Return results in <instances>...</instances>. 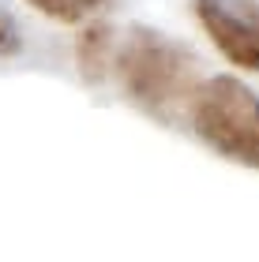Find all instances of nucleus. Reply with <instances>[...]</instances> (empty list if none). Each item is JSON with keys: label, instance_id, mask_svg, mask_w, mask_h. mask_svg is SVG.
I'll list each match as a JSON object with an SVG mask.
<instances>
[{"label": "nucleus", "instance_id": "nucleus-5", "mask_svg": "<svg viewBox=\"0 0 259 262\" xmlns=\"http://www.w3.org/2000/svg\"><path fill=\"white\" fill-rule=\"evenodd\" d=\"M34 11H42L45 19H56V23H83L90 15L109 4V0H27Z\"/></svg>", "mask_w": 259, "mask_h": 262}, {"label": "nucleus", "instance_id": "nucleus-6", "mask_svg": "<svg viewBox=\"0 0 259 262\" xmlns=\"http://www.w3.org/2000/svg\"><path fill=\"white\" fill-rule=\"evenodd\" d=\"M23 53V30L11 19V11L0 4V56H19Z\"/></svg>", "mask_w": 259, "mask_h": 262}, {"label": "nucleus", "instance_id": "nucleus-2", "mask_svg": "<svg viewBox=\"0 0 259 262\" xmlns=\"http://www.w3.org/2000/svg\"><path fill=\"white\" fill-rule=\"evenodd\" d=\"M188 124L214 154L259 169V94L233 75H207L188 101Z\"/></svg>", "mask_w": 259, "mask_h": 262}, {"label": "nucleus", "instance_id": "nucleus-1", "mask_svg": "<svg viewBox=\"0 0 259 262\" xmlns=\"http://www.w3.org/2000/svg\"><path fill=\"white\" fill-rule=\"evenodd\" d=\"M109 71H116L128 101L162 124L181 120L195 86L203 82L199 56L154 27H128V34L113 49Z\"/></svg>", "mask_w": 259, "mask_h": 262}, {"label": "nucleus", "instance_id": "nucleus-4", "mask_svg": "<svg viewBox=\"0 0 259 262\" xmlns=\"http://www.w3.org/2000/svg\"><path fill=\"white\" fill-rule=\"evenodd\" d=\"M113 49H116V34L109 23H90V27L79 34L75 41V64L83 71L87 82H98L109 75V64H113Z\"/></svg>", "mask_w": 259, "mask_h": 262}, {"label": "nucleus", "instance_id": "nucleus-3", "mask_svg": "<svg viewBox=\"0 0 259 262\" xmlns=\"http://www.w3.org/2000/svg\"><path fill=\"white\" fill-rule=\"evenodd\" d=\"M195 15L229 64L259 71V0H195Z\"/></svg>", "mask_w": 259, "mask_h": 262}]
</instances>
